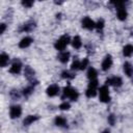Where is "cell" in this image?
Here are the masks:
<instances>
[{
	"instance_id": "cell-25",
	"label": "cell",
	"mask_w": 133,
	"mask_h": 133,
	"mask_svg": "<svg viewBox=\"0 0 133 133\" xmlns=\"http://www.w3.org/2000/svg\"><path fill=\"white\" fill-rule=\"evenodd\" d=\"M71 69L73 70V71H76V70H79L80 69V61L79 60H74L73 61V63H72V65H71Z\"/></svg>"
},
{
	"instance_id": "cell-1",
	"label": "cell",
	"mask_w": 133,
	"mask_h": 133,
	"mask_svg": "<svg viewBox=\"0 0 133 133\" xmlns=\"http://www.w3.org/2000/svg\"><path fill=\"white\" fill-rule=\"evenodd\" d=\"M70 43V36L69 35H62L60 38H58L55 43V49L56 50H59V51H62L64 50V48L68 46V44Z\"/></svg>"
},
{
	"instance_id": "cell-32",
	"label": "cell",
	"mask_w": 133,
	"mask_h": 133,
	"mask_svg": "<svg viewBox=\"0 0 133 133\" xmlns=\"http://www.w3.org/2000/svg\"><path fill=\"white\" fill-rule=\"evenodd\" d=\"M22 4L25 6V7H31L32 5H33V1H23L22 2Z\"/></svg>"
},
{
	"instance_id": "cell-6",
	"label": "cell",
	"mask_w": 133,
	"mask_h": 133,
	"mask_svg": "<svg viewBox=\"0 0 133 133\" xmlns=\"http://www.w3.org/2000/svg\"><path fill=\"white\" fill-rule=\"evenodd\" d=\"M123 81L119 77H112V78H109L106 80V85H113L115 87H119L122 85Z\"/></svg>"
},
{
	"instance_id": "cell-34",
	"label": "cell",
	"mask_w": 133,
	"mask_h": 133,
	"mask_svg": "<svg viewBox=\"0 0 133 133\" xmlns=\"http://www.w3.org/2000/svg\"><path fill=\"white\" fill-rule=\"evenodd\" d=\"M102 133H110V131H109V130H104Z\"/></svg>"
},
{
	"instance_id": "cell-30",
	"label": "cell",
	"mask_w": 133,
	"mask_h": 133,
	"mask_svg": "<svg viewBox=\"0 0 133 133\" xmlns=\"http://www.w3.org/2000/svg\"><path fill=\"white\" fill-rule=\"evenodd\" d=\"M97 86H98V81H97V79L90 80V82H89V84H88V87H91V88H96V89H97Z\"/></svg>"
},
{
	"instance_id": "cell-8",
	"label": "cell",
	"mask_w": 133,
	"mask_h": 133,
	"mask_svg": "<svg viewBox=\"0 0 133 133\" xmlns=\"http://www.w3.org/2000/svg\"><path fill=\"white\" fill-rule=\"evenodd\" d=\"M24 75L25 77L31 82V84H33V79H34V71L29 66V65H26L25 66V70H24Z\"/></svg>"
},
{
	"instance_id": "cell-4",
	"label": "cell",
	"mask_w": 133,
	"mask_h": 133,
	"mask_svg": "<svg viewBox=\"0 0 133 133\" xmlns=\"http://www.w3.org/2000/svg\"><path fill=\"white\" fill-rule=\"evenodd\" d=\"M22 114V108L19 105H14L9 109V115L11 118H17Z\"/></svg>"
},
{
	"instance_id": "cell-21",
	"label": "cell",
	"mask_w": 133,
	"mask_h": 133,
	"mask_svg": "<svg viewBox=\"0 0 133 133\" xmlns=\"http://www.w3.org/2000/svg\"><path fill=\"white\" fill-rule=\"evenodd\" d=\"M87 77L89 80H95L97 78V71L94 68H89L87 71Z\"/></svg>"
},
{
	"instance_id": "cell-2",
	"label": "cell",
	"mask_w": 133,
	"mask_h": 133,
	"mask_svg": "<svg viewBox=\"0 0 133 133\" xmlns=\"http://www.w3.org/2000/svg\"><path fill=\"white\" fill-rule=\"evenodd\" d=\"M65 97L70 98L72 101H76L79 97V94L76 89H74L70 86H66L63 88V95H62V98H65Z\"/></svg>"
},
{
	"instance_id": "cell-3",
	"label": "cell",
	"mask_w": 133,
	"mask_h": 133,
	"mask_svg": "<svg viewBox=\"0 0 133 133\" xmlns=\"http://www.w3.org/2000/svg\"><path fill=\"white\" fill-rule=\"evenodd\" d=\"M99 97H100V101H102L103 103H108L110 101L109 89H108L107 85H103V86L100 87V89H99Z\"/></svg>"
},
{
	"instance_id": "cell-26",
	"label": "cell",
	"mask_w": 133,
	"mask_h": 133,
	"mask_svg": "<svg viewBox=\"0 0 133 133\" xmlns=\"http://www.w3.org/2000/svg\"><path fill=\"white\" fill-rule=\"evenodd\" d=\"M103 27H104V20H103V19L98 20V22L96 23V28H97L98 30H102Z\"/></svg>"
},
{
	"instance_id": "cell-18",
	"label": "cell",
	"mask_w": 133,
	"mask_h": 133,
	"mask_svg": "<svg viewBox=\"0 0 133 133\" xmlns=\"http://www.w3.org/2000/svg\"><path fill=\"white\" fill-rule=\"evenodd\" d=\"M55 125L58 127H65L66 125V119L63 116H57L55 118Z\"/></svg>"
},
{
	"instance_id": "cell-23",
	"label": "cell",
	"mask_w": 133,
	"mask_h": 133,
	"mask_svg": "<svg viewBox=\"0 0 133 133\" xmlns=\"http://www.w3.org/2000/svg\"><path fill=\"white\" fill-rule=\"evenodd\" d=\"M32 91H33V86L30 85V86L25 87V88L23 89V95H24L25 97H29V96L32 94Z\"/></svg>"
},
{
	"instance_id": "cell-12",
	"label": "cell",
	"mask_w": 133,
	"mask_h": 133,
	"mask_svg": "<svg viewBox=\"0 0 133 133\" xmlns=\"http://www.w3.org/2000/svg\"><path fill=\"white\" fill-rule=\"evenodd\" d=\"M37 119H38V116H37V115H28V116H26L25 119L23 121V124H24V126H29L30 124L36 122Z\"/></svg>"
},
{
	"instance_id": "cell-11",
	"label": "cell",
	"mask_w": 133,
	"mask_h": 133,
	"mask_svg": "<svg viewBox=\"0 0 133 133\" xmlns=\"http://www.w3.org/2000/svg\"><path fill=\"white\" fill-rule=\"evenodd\" d=\"M31 43H32V38H31L30 36H25V37L22 38L21 42L19 43V47L22 48V49H24V48L29 47V46L31 45Z\"/></svg>"
},
{
	"instance_id": "cell-22",
	"label": "cell",
	"mask_w": 133,
	"mask_h": 133,
	"mask_svg": "<svg viewBox=\"0 0 133 133\" xmlns=\"http://www.w3.org/2000/svg\"><path fill=\"white\" fill-rule=\"evenodd\" d=\"M85 95H86V97H88V98H92V97H95V96L97 95V89H96V88L88 87V88L86 89V91H85Z\"/></svg>"
},
{
	"instance_id": "cell-17",
	"label": "cell",
	"mask_w": 133,
	"mask_h": 133,
	"mask_svg": "<svg viewBox=\"0 0 133 133\" xmlns=\"http://www.w3.org/2000/svg\"><path fill=\"white\" fill-rule=\"evenodd\" d=\"M123 54L125 56H131L133 54V46L132 45H126L123 49Z\"/></svg>"
},
{
	"instance_id": "cell-9",
	"label": "cell",
	"mask_w": 133,
	"mask_h": 133,
	"mask_svg": "<svg viewBox=\"0 0 133 133\" xmlns=\"http://www.w3.org/2000/svg\"><path fill=\"white\" fill-rule=\"evenodd\" d=\"M112 65V58L110 55H106L103 62H102V70L103 71H107L110 69V66Z\"/></svg>"
},
{
	"instance_id": "cell-27",
	"label": "cell",
	"mask_w": 133,
	"mask_h": 133,
	"mask_svg": "<svg viewBox=\"0 0 133 133\" xmlns=\"http://www.w3.org/2000/svg\"><path fill=\"white\" fill-rule=\"evenodd\" d=\"M10 97H11L14 100H17V99H19V98H20V92H19L18 90L14 89V90H11V91H10Z\"/></svg>"
},
{
	"instance_id": "cell-24",
	"label": "cell",
	"mask_w": 133,
	"mask_h": 133,
	"mask_svg": "<svg viewBox=\"0 0 133 133\" xmlns=\"http://www.w3.org/2000/svg\"><path fill=\"white\" fill-rule=\"evenodd\" d=\"M61 77L62 78H65V79H73L75 77V74H72L69 71H63L61 73Z\"/></svg>"
},
{
	"instance_id": "cell-15",
	"label": "cell",
	"mask_w": 133,
	"mask_h": 133,
	"mask_svg": "<svg viewBox=\"0 0 133 133\" xmlns=\"http://www.w3.org/2000/svg\"><path fill=\"white\" fill-rule=\"evenodd\" d=\"M117 18H118L119 20H122V21L126 20V18H127V10H126L125 7H119V8H117Z\"/></svg>"
},
{
	"instance_id": "cell-29",
	"label": "cell",
	"mask_w": 133,
	"mask_h": 133,
	"mask_svg": "<svg viewBox=\"0 0 133 133\" xmlns=\"http://www.w3.org/2000/svg\"><path fill=\"white\" fill-rule=\"evenodd\" d=\"M59 108H60L61 110H68V109H70V103L63 102V103H61V104L59 105Z\"/></svg>"
},
{
	"instance_id": "cell-16",
	"label": "cell",
	"mask_w": 133,
	"mask_h": 133,
	"mask_svg": "<svg viewBox=\"0 0 133 133\" xmlns=\"http://www.w3.org/2000/svg\"><path fill=\"white\" fill-rule=\"evenodd\" d=\"M69 58H70V53L66 52V51H62V52L58 55V59H59V61H61L62 63H65V62L69 60Z\"/></svg>"
},
{
	"instance_id": "cell-33",
	"label": "cell",
	"mask_w": 133,
	"mask_h": 133,
	"mask_svg": "<svg viewBox=\"0 0 133 133\" xmlns=\"http://www.w3.org/2000/svg\"><path fill=\"white\" fill-rule=\"evenodd\" d=\"M4 30H5V24H1V33H3L4 32Z\"/></svg>"
},
{
	"instance_id": "cell-14",
	"label": "cell",
	"mask_w": 133,
	"mask_h": 133,
	"mask_svg": "<svg viewBox=\"0 0 133 133\" xmlns=\"http://www.w3.org/2000/svg\"><path fill=\"white\" fill-rule=\"evenodd\" d=\"M124 72L129 77L133 76V66H132V64L129 63V62H125V64H124Z\"/></svg>"
},
{
	"instance_id": "cell-19",
	"label": "cell",
	"mask_w": 133,
	"mask_h": 133,
	"mask_svg": "<svg viewBox=\"0 0 133 133\" xmlns=\"http://www.w3.org/2000/svg\"><path fill=\"white\" fill-rule=\"evenodd\" d=\"M72 45H73V47H74L75 49H79V48L81 47V45H82L81 38H80L78 35L75 36V37L73 38V41H72Z\"/></svg>"
},
{
	"instance_id": "cell-13",
	"label": "cell",
	"mask_w": 133,
	"mask_h": 133,
	"mask_svg": "<svg viewBox=\"0 0 133 133\" xmlns=\"http://www.w3.org/2000/svg\"><path fill=\"white\" fill-rule=\"evenodd\" d=\"M34 22H32V21H30V22H28V23H26V24H24L21 28H20V31H25V32H28V31H31L33 28H34Z\"/></svg>"
},
{
	"instance_id": "cell-20",
	"label": "cell",
	"mask_w": 133,
	"mask_h": 133,
	"mask_svg": "<svg viewBox=\"0 0 133 133\" xmlns=\"http://www.w3.org/2000/svg\"><path fill=\"white\" fill-rule=\"evenodd\" d=\"M8 60H9V57H8L7 54L2 53L0 55V64H1V66H5L8 63Z\"/></svg>"
},
{
	"instance_id": "cell-10",
	"label": "cell",
	"mask_w": 133,
	"mask_h": 133,
	"mask_svg": "<svg viewBox=\"0 0 133 133\" xmlns=\"http://www.w3.org/2000/svg\"><path fill=\"white\" fill-rule=\"evenodd\" d=\"M46 91H47V95H48V96L54 97V96H56V95L58 94L59 87H58V85H56V84H52V85H50V86L47 88Z\"/></svg>"
},
{
	"instance_id": "cell-7",
	"label": "cell",
	"mask_w": 133,
	"mask_h": 133,
	"mask_svg": "<svg viewBox=\"0 0 133 133\" xmlns=\"http://www.w3.org/2000/svg\"><path fill=\"white\" fill-rule=\"evenodd\" d=\"M21 69H22V64H21V61L20 60H15L9 69V72L11 74H19L21 72Z\"/></svg>"
},
{
	"instance_id": "cell-28",
	"label": "cell",
	"mask_w": 133,
	"mask_h": 133,
	"mask_svg": "<svg viewBox=\"0 0 133 133\" xmlns=\"http://www.w3.org/2000/svg\"><path fill=\"white\" fill-rule=\"evenodd\" d=\"M87 65H88V59H87V58H84V59L80 62V70H84V69H86Z\"/></svg>"
},
{
	"instance_id": "cell-5",
	"label": "cell",
	"mask_w": 133,
	"mask_h": 133,
	"mask_svg": "<svg viewBox=\"0 0 133 133\" xmlns=\"http://www.w3.org/2000/svg\"><path fill=\"white\" fill-rule=\"evenodd\" d=\"M82 27L85 28V29H88V30H91L92 28L96 27V23L88 17H85L83 18L82 20Z\"/></svg>"
},
{
	"instance_id": "cell-31",
	"label": "cell",
	"mask_w": 133,
	"mask_h": 133,
	"mask_svg": "<svg viewBox=\"0 0 133 133\" xmlns=\"http://www.w3.org/2000/svg\"><path fill=\"white\" fill-rule=\"evenodd\" d=\"M108 123H109L111 126L114 125V123H115V116H114L113 114H110V115L108 116Z\"/></svg>"
}]
</instances>
